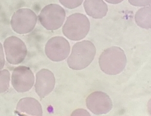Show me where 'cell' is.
Wrapping results in <instances>:
<instances>
[{"label": "cell", "instance_id": "1", "mask_svg": "<svg viewBox=\"0 0 151 116\" xmlns=\"http://www.w3.org/2000/svg\"><path fill=\"white\" fill-rule=\"evenodd\" d=\"M126 63L125 53L119 47H111L105 49L99 59V65L101 70L110 75L121 73L125 68Z\"/></svg>", "mask_w": 151, "mask_h": 116}, {"label": "cell", "instance_id": "2", "mask_svg": "<svg viewBox=\"0 0 151 116\" xmlns=\"http://www.w3.org/2000/svg\"><path fill=\"white\" fill-rule=\"evenodd\" d=\"M96 53L95 46L91 41L86 40L77 43L73 47L67 64L73 70H83L91 63Z\"/></svg>", "mask_w": 151, "mask_h": 116}, {"label": "cell", "instance_id": "3", "mask_svg": "<svg viewBox=\"0 0 151 116\" xmlns=\"http://www.w3.org/2000/svg\"><path fill=\"white\" fill-rule=\"evenodd\" d=\"M90 29V22L86 15L75 13L67 17L62 32L67 38L78 41L85 38Z\"/></svg>", "mask_w": 151, "mask_h": 116}, {"label": "cell", "instance_id": "4", "mask_svg": "<svg viewBox=\"0 0 151 116\" xmlns=\"http://www.w3.org/2000/svg\"><path fill=\"white\" fill-rule=\"evenodd\" d=\"M66 17L62 7L56 4H51L44 7L38 16L41 24L47 30L54 31L62 26Z\"/></svg>", "mask_w": 151, "mask_h": 116}, {"label": "cell", "instance_id": "5", "mask_svg": "<svg viewBox=\"0 0 151 116\" xmlns=\"http://www.w3.org/2000/svg\"><path fill=\"white\" fill-rule=\"evenodd\" d=\"M37 20V16L31 9H20L13 14L11 19V26L18 34H27L34 29Z\"/></svg>", "mask_w": 151, "mask_h": 116}, {"label": "cell", "instance_id": "6", "mask_svg": "<svg viewBox=\"0 0 151 116\" xmlns=\"http://www.w3.org/2000/svg\"><path fill=\"white\" fill-rule=\"evenodd\" d=\"M4 48L7 60L12 64L21 63L27 55V48L24 43L16 36L7 38L4 43Z\"/></svg>", "mask_w": 151, "mask_h": 116}, {"label": "cell", "instance_id": "7", "mask_svg": "<svg viewBox=\"0 0 151 116\" xmlns=\"http://www.w3.org/2000/svg\"><path fill=\"white\" fill-rule=\"evenodd\" d=\"M70 51L68 40L62 36H55L50 38L45 46V53L49 59L60 62L67 58Z\"/></svg>", "mask_w": 151, "mask_h": 116}, {"label": "cell", "instance_id": "8", "mask_svg": "<svg viewBox=\"0 0 151 116\" xmlns=\"http://www.w3.org/2000/svg\"><path fill=\"white\" fill-rule=\"evenodd\" d=\"M34 75L29 68L20 66L15 68L12 76V84L16 91L23 93L29 91L34 84Z\"/></svg>", "mask_w": 151, "mask_h": 116}, {"label": "cell", "instance_id": "9", "mask_svg": "<svg viewBox=\"0 0 151 116\" xmlns=\"http://www.w3.org/2000/svg\"><path fill=\"white\" fill-rule=\"evenodd\" d=\"M86 105L91 112L97 115L108 113L113 107L110 97L102 91H95L88 95L86 98Z\"/></svg>", "mask_w": 151, "mask_h": 116}, {"label": "cell", "instance_id": "10", "mask_svg": "<svg viewBox=\"0 0 151 116\" xmlns=\"http://www.w3.org/2000/svg\"><path fill=\"white\" fill-rule=\"evenodd\" d=\"M36 92L40 99H42L54 89L55 84V76L50 70L42 69L36 74Z\"/></svg>", "mask_w": 151, "mask_h": 116}, {"label": "cell", "instance_id": "11", "mask_svg": "<svg viewBox=\"0 0 151 116\" xmlns=\"http://www.w3.org/2000/svg\"><path fill=\"white\" fill-rule=\"evenodd\" d=\"M16 111L22 115L40 116L42 110L40 102L32 97H24L19 101Z\"/></svg>", "mask_w": 151, "mask_h": 116}, {"label": "cell", "instance_id": "12", "mask_svg": "<svg viewBox=\"0 0 151 116\" xmlns=\"http://www.w3.org/2000/svg\"><path fill=\"white\" fill-rule=\"evenodd\" d=\"M86 14L94 19H101L107 15L108 7L103 0H85L83 3Z\"/></svg>", "mask_w": 151, "mask_h": 116}, {"label": "cell", "instance_id": "13", "mask_svg": "<svg viewBox=\"0 0 151 116\" xmlns=\"http://www.w3.org/2000/svg\"><path fill=\"white\" fill-rule=\"evenodd\" d=\"M151 6H145L137 12L134 17L135 22L139 27L145 29L151 27Z\"/></svg>", "mask_w": 151, "mask_h": 116}, {"label": "cell", "instance_id": "14", "mask_svg": "<svg viewBox=\"0 0 151 116\" xmlns=\"http://www.w3.org/2000/svg\"><path fill=\"white\" fill-rule=\"evenodd\" d=\"M10 82V73L7 70H0V93L9 89Z\"/></svg>", "mask_w": 151, "mask_h": 116}, {"label": "cell", "instance_id": "15", "mask_svg": "<svg viewBox=\"0 0 151 116\" xmlns=\"http://www.w3.org/2000/svg\"><path fill=\"white\" fill-rule=\"evenodd\" d=\"M63 6L68 9H74L80 6L83 0H59Z\"/></svg>", "mask_w": 151, "mask_h": 116}, {"label": "cell", "instance_id": "16", "mask_svg": "<svg viewBox=\"0 0 151 116\" xmlns=\"http://www.w3.org/2000/svg\"><path fill=\"white\" fill-rule=\"evenodd\" d=\"M128 2L134 6L145 7L151 5V0H128Z\"/></svg>", "mask_w": 151, "mask_h": 116}, {"label": "cell", "instance_id": "17", "mask_svg": "<svg viewBox=\"0 0 151 116\" xmlns=\"http://www.w3.org/2000/svg\"><path fill=\"white\" fill-rule=\"evenodd\" d=\"M5 64L4 53L2 44L0 43V70H2Z\"/></svg>", "mask_w": 151, "mask_h": 116}, {"label": "cell", "instance_id": "18", "mask_svg": "<svg viewBox=\"0 0 151 116\" xmlns=\"http://www.w3.org/2000/svg\"><path fill=\"white\" fill-rule=\"evenodd\" d=\"M71 115V116H73V115H74V116H77V115H79V116H86V115L90 116V114H89L88 112H87L86 110L79 109V110H75Z\"/></svg>", "mask_w": 151, "mask_h": 116}, {"label": "cell", "instance_id": "19", "mask_svg": "<svg viewBox=\"0 0 151 116\" xmlns=\"http://www.w3.org/2000/svg\"><path fill=\"white\" fill-rule=\"evenodd\" d=\"M107 3L112 4H117L120 3L122 2L124 0H105Z\"/></svg>", "mask_w": 151, "mask_h": 116}]
</instances>
